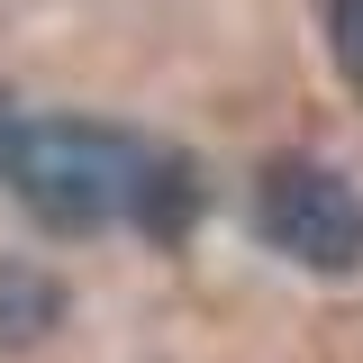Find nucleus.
Returning <instances> with one entry per match:
<instances>
[{
    "mask_svg": "<svg viewBox=\"0 0 363 363\" xmlns=\"http://www.w3.org/2000/svg\"><path fill=\"white\" fill-rule=\"evenodd\" d=\"M191 209H200V173H191V155L145 145V164H136V209H128V218L145 227V236H182Z\"/></svg>",
    "mask_w": 363,
    "mask_h": 363,
    "instance_id": "3",
    "label": "nucleus"
},
{
    "mask_svg": "<svg viewBox=\"0 0 363 363\" xmlns=\"http://www.w3.org/2000/svg\"><path fill=\"white\" fill-rule=\"evenodd\" d=\"M9 155H18V118H9V100H0V173H9Z\"/></svg>",
    "mask_w": 363,
    "mask_h": 363,
    "instance_id": "6",
    "label": "nucleus"
},
{
    "mask_svg": "<svg viewBox=\"0 0 363 363\" xmlns=\"http://www.w3.org/2000/svg\"><path fill=\"white\" fill-rule=\"evenodd\" d=\"M255 227H264L272 255H291L300 272H327V281L363 272V191L345 173L309 164V155L264 164V182H255Z\"/></svg>",
    "mask_w": 363,
    "mask_h": 363,
    "instance_id": "2",
    "label": "nucleus"
},
{
    "mask_svg": "<svg viewBox=\"0 0 363 363\" xmlns=\"http://www.w3.org/2000/svg\"><path fill=\"white\" fill-rule=\"evenodd\" d=\"M64 327V281L37 264H0V345H37Z\"/></svg>",
    "mask_w": 363,
    "mask_h": 363,
    "instance_id": "4",
    "label": "nucleus"
},
{
    "mask_svg": "<svg viewBox=\"0 0 363 363\" xmlns=\"http://www.w3.org/2000/svg\"><path fill=\"white\" fill-rule=\"evenodd\" d=\"M327 9V55H336V73L363 91V0H318Z\"/></svg>",
    "mask_w": 363,
    "mask_h": 363,
    "instance_id": "5",
    "label": "nucleus"
},
{
    "mask_svg": "<svg viewBox=\"0 0 363 363\" xmlns=\"http://www.w3.org/2000/svg\"><path fill=\"white\" fill-rule=\"evenodd\" d=\"M136 164H145V145L118 136V128H91V118H37V128H18L9 182H18V200H28L45 227L82 236V227H109V218L136 209Z\"/></svg>",
    "mask_w": 363,
    "mask_h": 363,
    "instance_id": "1",
    "label": "nucleus"
}]
</instances>
